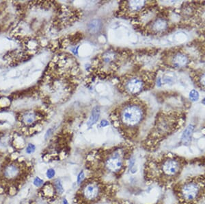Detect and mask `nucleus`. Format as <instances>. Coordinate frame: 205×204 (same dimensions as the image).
Segmentation results:
<instances>
[{"label":"nucleus","mask_w":205,"mask_h":204,"mask_svg":"<svg viewBox=\"0 0 205 204\" xmlns=\"http://www.w3.org/2000/svg\"><path fill=\"white\" fill-rule=\"evenodd\" d=\"M61 204H69V203L68 202V200H67L66 198H64L62 201Z\"/></svg>","instance_id":"obj_27"},{"label":"nucleus","mask_w":205,"mask_h":204,"mask_svg":"<svg viewBox=\"0 0 205 204\" xmlns=\"http://www.w3.org/2000/svg\"><path fill=\"white\" fill-rule=\"evenodd\" d=\"M53 186H54V188H55L57 195L60 196V195H63V193L64 192V188L62 181L60 179H56V180L53 181Z\"/></svg>","instance_id":"obj_18"},{"label":"nucleus","mask_w":205,"mask_h":204,"mask_svg":"<svg viewBox=\"0 0 205 204\" xmlns=\"http://www.w3.org/2000/svg\"><path fill=\"white\" fill-rule=\"evenodd\" d=\"M146 87V82L142 77L140 76H130L125 78L123 81V89L127 94H138Z\"/></svg>","instance_id":"obj_7"},{"label":"nucleus","mask_w":205,"mask_h":204,"mask_svg":"<svg viewBox=\"0 0 205 204\" xmlns=\"http://www.w3.org/2000/svg\"><path fill=\"white\" fill-rule=\"evenodd\" d=\"M86 180V174L83 170H81V171L78 173L77 176V186H81L83 184Z\"/></svg>","instance_id":"obj_20"},{"label":"nucleus","mask_w":205,"mask_h":204,"mask_svg":"<svg viewBox=\"0 0 205 204\" xmlns=\"http://www.w3.org/2000/svg\"><path fill=\"white\" fill-rule=\"evenodd\" d=\"M23 174V168L21 164L11 161L3 166L2 177L3 180L9 182H15L20 180Z\"/></svg>","instance_id":"obj_6"},{"label":"nucleus","mask_w":205,"mask_h":204,"mask_svg":"<svg viewBox=\"0 0 205 204\" xmlns=\"http://www.w3.org/2000/svg\"><path fill=\"white\" fill-rule=\"evenodd\" d=\"M41 192L42 197L44 198V199L49 200L52 199L57 195L54 188V186L52 182H47L44 183V185L42 188H41Z\"/></svg>","instance_id":"obj_11"},{"label":"nucleus","mask_w":205,"mask_h":204,"mask_svg":"<svg viewBox=\"0 0 205 204\" xmlns=\"http://www.w3.org/2000/svg\"><path fill=\"white\" fill-rule=\"evenodd\" d=\"M102 23L99 19H93L88 24V30L90 34H96L101 29Z\"/></svg>","instance_id":"obj_16"},{"label":"nucleus","mask_w":205,"mask_h":204,"mask_svg":"<svg viewBox=\"0 0 205 204\" xmlns=\"http://www.w3.org/2000/svg\"><path fill=\"white\" fill-rule=\"evenodd\" d=\"M145 117L143 105L131 102L122 105L118 113V121L122 127L129 129L138 127Z\"/></svg>","instance_id":"obj_2"},{"label":"nucleus","mask_w":205,"mask_h":204,"mask_svg":"<svg viewBox=\"0 0 205 204\" xmlns=\"http://www.w3.org/2000/svg\"><path fill=\"white\" fill-rule=\"evenodd\" d=\"M126 152L122 148H116L108 151L103 158V166L107 172L117 175L124 169Z\"/></svg>","instance_id":"obj_4"},{"label":"nucleus","mask_w":205,"mask_h":204,"mask_svg":"<svg viewBox=\"0 0 205 204\" xmlns=\"http://www.w3.org/2000/svg\"><path fill=\"white\" fill-rule=\"evenodd\" d=\"M189 98L190 99L191 101L197 102L198 100L200 99V94H199L198 90H196L195 89H192V90L189 91Z\"/></svg>","instance_id":"obj_19"},{"label":"nucleus","mask_w":205,"mask_h":204,"mask_svg":"<svg viewBox=\"0 0 205 204\" xmlns=\"http://www.w3.org/2000/svg\"><path fill=\"white\" fill-rule=\"evenodd\" d=\"M151 31L154 33H161L168 28V21L163 17L156 18L150 24Z\"/></svg>","instance_id":"obj_10"},{"label":"nucleus","mask_w":205,"mask_h":204,"mask_svg":"<svg viewBox=\"0 0 205 204\" xmlns=\"http://www.w3.org/2000/svg\"><path fill=\"white\" fill-rule=\"evenodd\" d=\"M202 104L205 106V97L203 98V100H202Z\"/></svg>","instance_id":"obj_28"},{"label":"nucleus","mask_w":205,"mask_h":204,"mask_svg":"<svg viewBox=\"0 0 205 204\" xmlns=\"http://www.w3.org/2000/svg\"><path fill=\"white\" fill-rule=\"evenodd\" d=\"M100 113L101 110L99 107L96 106V107L92 109L91 115L90 116L88 122H87V126H88L89 128L92 127V126L96 124V123L99 121L100 118Z\"/></svg>","instance_id":"obj_15"},{"label":"nucleus","mask_w":205,"mask_h":204,"mask_svg":"<svg viewBox=\"0 0 205 204\" xmlns=\"http://www.w3.org/2000/svg\"><path fill=\"white\" fill-rule=\"evenodd\" d=\"M36 150V146L33 144H28L26 148V153L28 155L33 154Z\"/></svg>","instance_id":"obj_23"},{"label":"nucleus","mask_w":205,"mask_h":204,"mask_svg":"<svg viewBox=\"0 0 205 204\" xmlns=\"http://www.w3.org/2000/svg\"><path fill=\"white\" fill-rule=\"evenodd\" d=\"M103 188L100 181L95 180H90L84 181L81 186L80 197L84 202L92 203L97 202L103 195Z\"/></svg>","instance_id":"obj_5"},{"label":"nucleus","mask_w":205,"mask_h":204,"mask_svg":"<svg viewBox=\"0 0 205 204\" xmlns=\"http://www.w3.org/2000/svg\"><path fill=\"white\" fill-rule=\"evenodd\" d=\"M52 134H53V129L52 128H49V129L47 131L45 135H44V139H49Z\"/></svg>","instance_id":"obj_25"},{"label":"nucleus","mask_w":205,"mask_h":204,"mask_svg":"<svg viewBox=\"0 0 205 204\" xmlns=\"http://www.w3.org/2000/svg\"><path fill=\"white\" fill-rule=\"evenodd\" d=\"M157 129L159 133L165 134L172 130V124H170V120L167 118H163L160 120V121L157 123Z\"/></svg>","instance_id":"obj_14"},{"label":"nucleus","mask_w":205,"mask_h":204,"mask_svg":"<svg viewBox=\"0 0 205 204\" xmlns=\"http://www.w3.org/2000/svg\"><path fill=\"white\" fill-rule=\"evenodd\" d=\"M170 63L175 68H183L189 63V58L187 54L181 51L174 52L170 57Z\"/></svg>","instance_id":"obj_8"},{"label":"nucleus","mask_w":205,"mask_h":204,"mask_svg":"<svg viewBox=\"0 0 205 204\" xmlns=\"http://www.w3.org/2000/svg\"><path fill=\"white\" fill-rule=\"evenodd\" d=\"M100 124L101 126V127H105L109 125V122L108 121H106V120H103V121L101 122Z\"/></svg>","instance_id":"obj_26"},{"label":"nucleus","mask_w":205,"mask_h":204,"mask_svg":"<svg viewBox=\"0 0 205 204\" xmlns=\"http://www.w3.org/2000/svg\"><path fill=\"white\" fill-rule=\"evenodd\" d=\"M178 198L185 204H196L205 194V182L199 177L189 179L179 184Z\"/></svg>","instance_id":"obj_1"},{"label":"nucleus","mask_w":205,"mask_h":204,"mask_svg":"<svg viewBox=\"0 0 205 204\" xmlns=\"http://www.w3.org/2000/svg\"><path fill=\"white\" fill-rule=\"evenodd\" d=\"M32 184H33V185L36 187V188H41L44 184V181L43 180V179H41V177H39L37 176V177L34 178Z\"/></svg>","instance_id":"obj_21"},{"label":"nucleus","mask_w":205,"mask_h":204,"mask_svg":"<svg viewBox=\"0 0 205 204\" xmlns=\"http://www.w3.org/2000/svg\"><path fill=\"white\" fill-rule=\"evenodd\" d=\"M195 125L191 123L188 124L182 133L181 136V142L184 145H188L192 141V136L195 130Z\"/></svg>","instance_id":"obj_13"},{"label":"nucleus","mask_w":205,"mask_h":204,"mask_svg":"<svg viewBox=\"0 0 205 204\" xmlns=\"http://www.w3.org/2000/svg\"><path fill=\"white\" fill-rule=\"evenodd\" d=\"M38 113L34 111H27L21 116V122L26 127H32L37 124Z\"/></svg>","instance_id":"obj_12"},{"label":"nucleus","mask_w":205,"mask_h":204,"mask_svg":"<svg viewBox=\"0 0 205 204\" xmlns=\"http://www.w3.org/2000/svg\"><path fill=\"white\" fill-rule=\"evenodd\" d=\"M125 9L129 13L134 14L144 9L147 2L145 1H129L124 3Z\"/></svg>","instance_id":"obj_9"},{"label":"nucleus","mask_w":205,"mask_h":204,"mask_svg":"<svg viewBox=\"0 0 205 204\" xmlns=\"http://www.w3.org/2000/svg\"><path fill=\"white\" fill-rule=\"evenodd\" d=\"M199 84H200L202 87L205 88V72L200 75L199 77Z\"/></svg>","instance_id":"obj_24"},{"label":"nucleus","mask_w":205,"mask_h":204,"mask_svg":"<svg viewBox=\"0 0 205 204\" xmlns=\"http://www.w3.org/2000/svg\"><path fill=\"white\" fill-rule=\"evenodd\" d=\"M128 169L129 172H130L131 174H135L137 172L138 170V169H137V166L136 164V159L134 156L131 155L129 156V158H128Z\"/></svg>","instance_id":"obj_17"},{"label":"nucleus","mask_w":205,"mask_h":204,"mask_svg":"<svg viewBox=\"0 0 205 204\" xmlns=\"http://www.w3.org/2000/svg\"><path fill=\"white\" fill-rule=\"evenodd\" d=\"M45 175L47 178L48 179V180H51L55 177V176L56 175V171L54 169H53V168H49V169L47 170Z\"/></svg>","instance_id":"obj_22"},{"label":"nucleus","mask_w":205,"mask_h":204,"mask_svg":"<svg viewBox=\"0 0 205 204\" xmlns=\"http://www.w3.org/2000/svg\"><path fill=\"white\" fill-rule=\"evenodd\" d=\"M182 161L178 158L170 156L159 161L154 170L157 177L163 180L173 181L181 174L182 169Z\"/></svg>","instance_id":"obj_3"}]
</instances>
